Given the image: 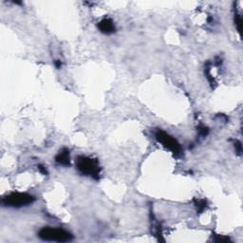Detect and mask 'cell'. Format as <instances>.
<instances>
[{"mask_svg": "<svg viewBox=\"0 0 243 243\" xmlns=\"http://www.w3.org/2000/svg\"><path fill=\"white\" fill-rule=\"evenodd\" d=\"M38 236L42 240L52 242H69L73 239V236L68 231L61 228L45 227L39 231Z\"/></svg>", "mask_w": 243, "mask_h": 243, "instance_id": "cell-1", "label": "cell"}, {"mask_svg": "<svg viewBox=\"0 0 243 243\" xmlns=\"http://www.w3.org/2000/svg\"><path fill=\"white\" fill-rule=\"evenodd\" d=\"M76 166L79 172L83 175L90 176L93 179L98 180L99 174H100V166L97 162V160L91 159L88 157L80 156L77 158Z\"/></svg>", "mask_w": 243, "mask_h": 243, "instance_id": "cell-2", "label": "cell"}, {"mask_svg": "<svg viewBox=\"0 0 243 243\" xmlns=\"http://www.w3.org/2000/svg\"><path fill=\"white\" fill-rule=\"evenodd\" d=\"M34 201V197L27 194V193H12V194L5 196L1 200V203L4 206L16 208L30 205Z\"/></svg>", "mask_w": 243, "mask_h": 243, "instance_id": "cell-3", "label": "cell"}, {"mask_svg": "<svg viewBox=\"0 0 243 243\" xmlns=\"http://www.w3.org/2000/svg\"><path fill=\"white\" fill-rule=\"evenodd\" d=\"M156 139L158 140L159 142H161L163 146L168 148L174 154H179L180 152V143L173 137H171L169 134H167L166 132L162 130H158L156 133Z\"/></svg>", "mask_w": 243, "mask_h": 243, "instance_id": "cell-4", "label": "cell"}, {"mask_svg": "<svg viewBox=\"0 0 243 243\" xmlns=\"http://www.w3.org/2000/svg\"><path fill=\"white\" fill-rule=\"evenodd\" d=\"M98 28L101 32L104 34H111L115 31V25L113 21L109 18H104L98 24Z\"/></svg>", "mask_w": 243, "mask_h": 243, "instance_id": "cell-5", "label": "cell"}, {"mask_svg": "<svg viewBox=\"0 0 243 243\" xmlns=\"http://www.w3.org/2000/svg\"><path fill=\"white\" fill-rule=\"evenodd\" d=\"M55 161L57 163L61 165H65V166H69L70 164V160H69V151L67 148L61 149L60 152L57 154Z\"/></svg>", "mask_w": 243, "mask_h": 243, "instance_id": "cell-6", "label": "cell"}, {"mask_svg": "<svg viewBox=\"0 0 243 243\" xmlns=\"http://www.w3.org/2000/svg\"><path fill=\"white\" fill-rule=\"evenodd\" d=\"M195 204H196V206L198 208V211L201 213L204 209L206 208V202L205 201H203V200H195Z\"/></svg>", "mask_w": 243, "mask_h": 243, "instance_id": "cell-7", "label": "cell"}, {"mask_svg": "<svg viewBox=\"0 0 243 243\" xmlns=\"http://www.w3.org/2000/svg\"><path fill=\"white\" fill-rule=\"evenodd\" d=\"M235 22H236V28H237V31H239V32H240L241 31V17L239 14L236 15Z\"/></svg>", "mask_w": 243, "mask_h": 243, "instance_id": "cell-8", "label": "cell"}, {"mask_svg": "<svg viewBox=\"0 0 243 243\" xmlns=\"http://www.w3.org/2000/svg\"><path fill=\"white\" fill-rule=\"evenodd\" d=\"M235 148H236V152L239 154V155H241L242 146H241V142L239 141H236V142H235Z\"/></svg>", "mask_w": 243, "mask_h": 243, "instance_id": "cell-9", "label": "cell"}, {"mask_svg": "<svg viewBox=\"0 0 243 243\" xmlns=\"http://www.w3.org/2000/svg\"><path fill=\"white\" fill-rule=\"evenodd\" d=\"M198 132H200V135L201 136L205 137L208 134L209 130H208L207 127H205V126H200V127H198Z\"/></svg>", "mask_w": 243, "mask_h": 243, "instance_id": "cell-10", "label": "cell"}, {"mask_svg": "<svg viewBox=\"0 0 243 243\" xmlns=\"http://www.w3.org/2000/svg\"><path fill=\"white\" fill-rule=\"evenodd\" d=\"M214 240L216 242H228V241H230L228 237H225L223 236H217V237Z\"/></svg>", "mask_w": 243, "mask_h": 243, "instance_id": "cell-11", "label": "cell"}, {"mask_svg": "<svg viewBox=\"0 0 243 243\" xmlns=\"http://www.w3.org/2000/svg\"><path fill=\"white\" fill-rule=\"evenodd\" d=\"M37 167H38V169H39V171L43 175H48V171H47L46 167H44L43 165H38Z\"/></svg>", "mask_w": 243, "mask_h": 243, "instance_id": "cell-12", "label": "cell"}, {"mask_svg": "<svg viewBox=\"0 0 243 243\" xmlns=\"http://www.w3.org/2000/svg\"><path fill=\"white\" fill-rule=\"evenodd\" d=\"M55 66H56V68L59 69V68H61V66H62V64H61L60 61L57 60V61H55Z\"/></svg>", "mask_w": 243, "mask_h": 243, "instance_id": "cell-13", "label": "cell"}]
</instances>
